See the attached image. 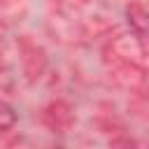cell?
<instances>
[{"mask_svg":"<svg viewBox=\"0 0 149 149\" xmlns=\"http://www.w3.org/2000/svg\"><path fill=\"white\" fill-rule=\"evenodd\" d=\"M126 16H128V23L135 33V37L140 42H144V35H147V9L142 2H133L128 9H126Z\"/></svg>","mask_w":149,"mask_h":149,"instance_id":"obj_1","label":"cell"},{"mask_svg":"<svg viewBox=\"0 0 149 149\" xmlns=\"http://www.w3.org/2000/svg\"><path fill=\"white\" fill-rule=\"evenodd\" d=\"M16 126V112L12 105L0 100V130H12Z\"/></svg>","mask_w":149,"mask_h":149,"instance_id":"obj_2","label":"cell"}]
</instances>
